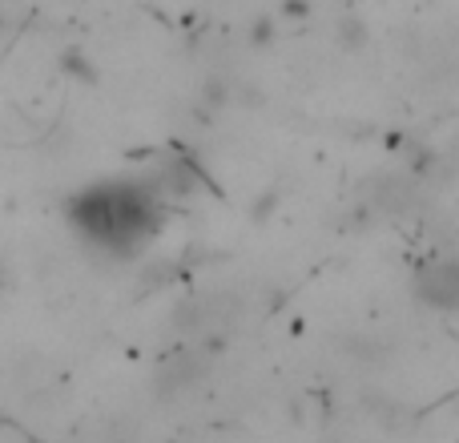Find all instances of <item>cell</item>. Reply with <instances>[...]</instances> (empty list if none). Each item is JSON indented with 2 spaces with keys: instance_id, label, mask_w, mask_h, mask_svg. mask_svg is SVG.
<instances>
[{
  "instance_id": "cell-1",
  "label": "cell",
  "mask_w": 459,
  "mask_h": 443,
  "mask_svg": "<svg viewBox=\"0 0 459 443\" xmlns=\"http://www.w3.org/2000/svg\"><path fill=\"white\" fill-rule=\"evenodd\" d=\"M69 222L85 242L109 254H137L161 226L153 198L126 182H97L69 202Z\"/></svg>"
}]
</instances>
